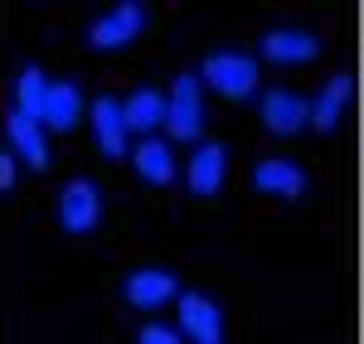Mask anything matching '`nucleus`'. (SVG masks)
<instances>
[{
	"label": "nucleus",
	"mask_w": 364,
	"mask_h": 344,
	"mask_svg": "<svg viewBox=\"0 0 364 344\" xmlns=\"http://www.w3.org/2000/svg\"><path fill=\"white\" fill-rule=\"evenodd\" d=\"M204 83L214 92H224L233 102H243L257 92V58L248 54H209L204 58Z\"/></svg>",
	"instance_id": "1"
},
{
	"label": "nucleus",
	"mask_w": 364,
	"mask_h": 344,
	"mask_svg": "<svg viewBox=\"0 0 364 344\" xmlns=\"http://www.w3.org/2000/svg\"><path fill=\"white\" fill-rule=\"evenodd\" d=\"M166 126L175 141H195L199 136V126H204V97H199L195 73L175 78V87H170V97H166Z\"/></svg>",
	"instance_id": "2"
},
{
	"label": "nucleus",
	"mask_w": 364,
	"mask_h": 344,
	"mask_svg": "<svg viewBox=\"0 0 364 344\" xmlns=\"http://www.w3.org/2000/svg\"><path fill=\"white\" fill-rule=\"evenodd\" d=\"M141 29H146V5L136 0H122L117 10H107L102 20H92L87 25V44L92 49H122V44H132Z\"/></svg>",
	"instance_id": "3"
},
{
	"label": "nucleus",
	"mask_w": 364,
	"mask_h": 344,
	"mask_svg": "<svg viewBox=\"0 0 364 344\" xmlns=\"http://www.w3.org/2000/svg\"><path fill=\"white\" fill-rule=\"evenodd\" d=\"M58 218H63V228H68V233H92V228H97V218H102L97 184H92V179H73V184H63V194H58Z\"/></svg>",
	"instance_id": "4"
},
{
	"label": "nucleus",
	"mask_w": 364,
	"mask_h": 344,
	"mask_svg": "<svg viewBox=\"0 0 364 344\" xmlns=\"http://www.w3.org/2000/svg\"><path fill=\"white\" fill-rule=\"evenodd\" d=\"M175 291H180V282H175V272H166V267H141V272H132V277L122 282L127 306H136V311L166 306V301H175Z\"/></svg>",
	"instance_id": "5"
},
{
	"label": "nucleus",
	"mask_w": 364,
	"mask_h": 344,
	"mask_svg": "<svg viewBox=\"0 0 364 344\" xmlns=\"http://www.w3.org/2000/svg\"><path fill=\"white\" fill-rule=\"evenodd\" d=\"M180 335L185 340H199V344H219L224 340V316H219V306L209 301V296H180Z\"/></svg>",
	"instance_id": "6"
},
{
	"label": "nucleus",
	"mask_w": 364,
	"mask_h": 344,
	"mask_svg": "<svg viewBox=\"0 0 364 344\" xmlns=\"http://www.w3.org/2000/svg\"><path fill=\"white\" fill-rule=\"evenodd\" d=\"M262 121H267L272 136H296L306 126V97L291 92V87H272L262 97Z\"/></svg>",
	"instance_id": "7"
},
{
	"label": "nucleus",
	"mask_w": 364,
	"mask_h": 344,
	"mask_svg": "<svg viewBox=\"0 0 364 344\" xmlns=\"http://www.w3.org/2000/svg\"><path fill=\"white\" fill-rule=\"evenodd\" d=\"M224 174H228V150L219 141H204L195 145V160H190V194L209 199L224 189Z\"/></svg>",
	"instance_id": "8"
},
{
	"label": "nucleus",
	"mask_w": 364,
	"mask_h": 344,
	"mask_svg": "<svg viewBox=\"0 0 364 344\" xmlns=\"http://www.w3.org/2000/svg\"><path fill=\"white\" fill-rule=\"evenodd\" d=\"M321 54V39L306 34V29H272V34H262V58H272V63H316Z\"/></svg>",
	"instance_id": "9"
},
{
	"label": "nucleus",
	"mask_w": 364,
	"mask_h": 344,
	"mask_svg": "<svg viewBox=\"0 0 364 344\" xmlns=\"http://www.w3.org/2000/svg\"><path fill=\"white\" fill-rule=\"evenodd\" d=\"M252 184H257L262 194H277V199H301V194H306V170H301L296 160H257Z\"/></svg>",
	"instance_id": "10"
},
{
	"label": "nucleus",
	"mask_w": 364,
	"mask_h": 344,
	"mask_svg": "<svg viewBox=\"0 0 364 344\" xmlns=\"http://www.w3.org/2000/svg\"><path fill=\"white\" fill-rule=\"evenodd\" d=\"M350 92H355V83L340 73V78H331V83L316 92V102L306 107V121L321 131V136H331L336 131V121H340V112H345V102H350Z\"/></svg>",
	"instance_id": "11"
},
{
	"label": "nucleus",
	"mask_w": 364,
	"mask_h": 344,
	"mask_svg": "<svg viewBox=\"0 0 364 344\" xmlns=\"http://www.w3.org/2000/svg\"><path fill=\"white\" fill-rule=\"evenodd\" d=\"M92 136H97V145H102L107 160H122V155H127V121H122L112 97H97V102H92Z\"/></svg>",
	"instance_id": "12"
},
{
	"label": "nucleus",
	"mask_w": 364,
	"mask_h": 344,
	"mask_svg": "<svg viewBox=\"0 0 364 344\" xmlns=\"http://www.w3.org/2000/svg\"><path fill=\"white\" fill-rule=\"evenodd\" d=\"M10 145H15V155L25 160L29 170H49V145L39 136V121H29L25 112H10Z\"/></svg>",
	"instance_id": "13"
},
{
	"label": "nucleus",
	"mask_w": 364,
	"mask_h": 344,
	"mask_svg": "<svg viewBox=\"0 0 364 344\" xmlns=\"http://www.w3.org/2000/svg\"><path fill=\"white\" fill-rule=\"evenodd\" d=\"M78 102H83V92H78V83H49V92H44V112H39V121H44V126H54V131H68V126L78 121Z\"/></svg>",
	"instance_id": "14"
},
{
	"label": "nucleus",
	"mask_w": 364,
	"mask_h": 344,
	"mask_svg": "<svg viewBox=\"0 0 364 344\" xmlns=\"http://www.w3.org/2000/svg\"><path fill=\"white\" fill-rule=\"evenodd\" d=\"M122 121H127L132 131H156V126L166 121V97H161L156 87H136V92L127 97V107H122Z\"/></svg>",
	"instance_id": "15"
},
{
	"label": "nucleus",
	"mask_w": 364,
	"mask_h": 344,
	"mask_svg": "<svg viewBox=\"0 0 364 344\" xmlns=\"http://www.w3.org/2000/svg\"><path fill=\"white\" fill-rule=\"evenodd\" d=\"M136 174L146 179V184H156V189H161V184H170V179H175L170 145H161L156 136H151V141H141V145H136Z\"/></svg>",
	"instance_id": "16"
},
{
	"label": "nucleus",
	"mask_w": 364,
	"mask_h": 344,
	"mask_svg": "<svg viewBox=\"0 0 364 344\" xmlns=\"http://www.w3.org/2000/svg\"><path fill=\"white\" fill-rule=\"evenodd\" d=\"M44 92H49V78H44L39 68H25L20 83H15V97H20L15 112H25L29 121H39V112H44Z\"/></svg>",
	"instance_id": "17"
},
{
	"label": "nucleus",
	"mask_w": 364,
	"mask_h": 344,
	"mask_svg": "<svg viewBox=\"0 0 364 344\" xmlns=\"http://www.w3.org/2000/svg\"><path fill=\"white\" fill-rule=\"evenodd\" d=\"M136 340H141V344H175V340H185V335L156 320V325H146V330H136Z\"/></svg>",
	"instance_id": "18"
},
{
	"label": "nucleus",
	"mask_w": 364,
	"mask_h": 344,
	"mask_svg": "<svg viewBox=\"0 0 364 344\" xmlns=\"http://www.w3.org/2000/svg\"><path fill=\"white\" fill-rule=\"evenodd\" d=\"M10 189H15V160L0 155V194H10Z\"/></svg>",
	"instance_id": "19"
}]
</instances>
